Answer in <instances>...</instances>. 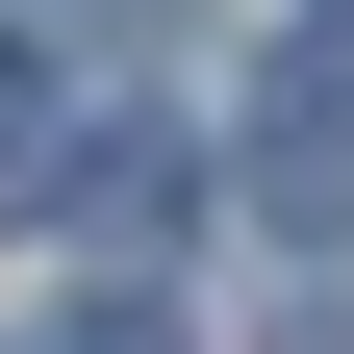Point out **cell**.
<instances>
[{"mask_svg":"<svg viewBox=\"0 0 354 354\" xmlns=\"http://www.w3.org/2000/svg\"><path fill=\"white\" fill-rule=\"evenodd\" d=\"M253 203H279V228H354V51L253 76Z\"/></svg>","mask_w":354,"mask_h":354,"instance_id":"cell-1","label":"cell"},{"mask_svg":"<svg viewBox=\"0 0 354 354\" xmlns=\"http://www.w3.org/2000/svg\"><path fill=\"white\" fill-rule=\"evenodd\" d=\"M76 354H177V304H76Z\"/></svg>","mask_w":354,"mask_h":354,"instance_id":"cell-2","label":"cell"}]
</instances>
